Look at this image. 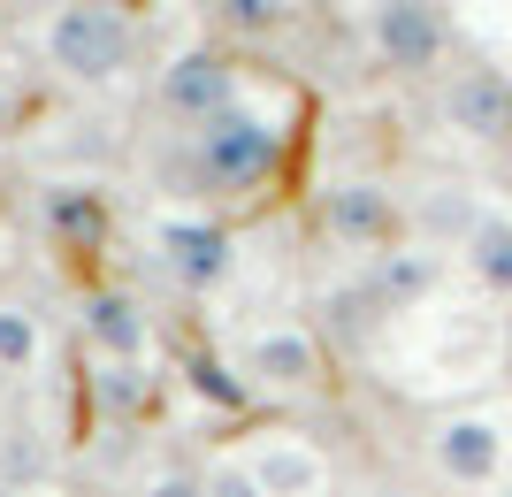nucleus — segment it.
<instances>
[{
  "instance_id": "4",
  "label": "nucleus",
  "mask_w": 512,
  "mask_h": 497,
  "mask_svg": "<svg viewBox=\"0 0 512 497\" xmlns=\"http://www.w3.org/2000/svg\"><path fill=\"white\" fill-rule=\"evenodd\" d=\"M299 230L329 260H375L390 245H406L398 169H321L299 199Z\"/></svg>"
},
{
  "instance_id": "16",
  "label": "nucleus",
  "mask_w": 512,
  "mask_h": 497,
  "mask_svg": "<svg viewBox=\"0 0 512 497\" xmlns=\"http://www.w3.org/2000/svg\"><path fill=\"white\" fill-rule=\"evenodd\" d=\"M85 390L107 429H146L169 398V360H85Z\"/></svg>"
},
{
  "instance_id": "21",
  "label": "nucleus",
  "mask_w": 512,
  "mask_h": 497,
  "mask_svg": "<svg viewBox=\"0 0 512 497\" xmlns=\"http://www.w3.org/2000/svg\"><path fill=\"white\" fill-rule=\"evenodd\" d=\"M360 497H421V490H406V482H367Z\"/></svg>"
},
{
  "instance_id": "14",
  "label": "nucleus",
  "mask_w": 512,
  "mask_h": 497,
  "mask_svg": "<svg viewBox=\"0 0 512 497\" xmlns=\"http://www.w3.org/2000/svg\"><path fill=\"white\" fill-rule=\"evenodd\" d=\"M352 268H360V283H367V299H375V314H383V329L428 314V306L451 291V260L428 253V245H413V238L390 245V253H375V260H352Z\"/></svg>"
},
{
  "instance_id": "25",
  "label": "nucleus",
  "mask_w": 512,
  "mask_h": 497,
  "mask_svg": "<svg viewBox=\"0 0 512 497\" xmlns=\"http://www.w3.org/2000/svg\"><path fill=\"white\" fill-rule=\"evenodd\" d=\"M505 222H512V199H505Z\"/></svg>"
},
{
  "instance_id": "24",
  "label": "nucleus",
  "mask_w": 512,
  "mask_h": 497,
  "mask_svg": "<svg viewBox=\"0 0 512 497\" xmlns=\"http://www.w3.org/2000/svg\"><path fill=\"white\" fill-rule=\"evenodd\" d=\"M490 497H512V482H505V490H490Z\"/></svg>"
},
{
  "instance_id": "5",
  "label": "nucleus",
  "mask_w": 512,
  "mask_h": 497,
  "mask_svg": "<svg viewBox=\"0 0 512 497\" xmlns=\"http://www.w3.org/2000/svg\"><path fill=\"white\" fill-rule=\"evenodd\" d=\"M260 69H268L260 54H245V46H230V39L192 31L184 46H169V54L153 62L146 130H199V123H214V115H230L237 100L253 92Z\"/></svg>"
},
{
  "instance_id": "18",
  "label": "nucleus",
  "mask_w": 512,
  "mask_h": 497,
  "mask_svg": "<svg viewBox=\"0 0 512 497\" xmlns=\"http://www.w3.org/2000/svg\"><path fill=\"white\" fill-rule=\"evenodd\" d=\"M459 276H467L482 299L512 306V222H505V207H490V215H482V230H474L467 253H459Z\"/></svg>"
},
{
  "instance_id": "20",
  "label": "nucleus",
  "mask_w": 512,
  "mask_h": 497,
  "mask_svg": "<svg viewBox=\"0 0 512 497\" xmlns=\"http://www.w3.org/2000/svg\"><path fill=\"white\" fill-rule=\"evenodd\" d=\"M31 123H39L31 92H23V85H0V146H23V138H31Z\"/></svg>"
},
{
  "instance_id": "6",
  "label": "nucleus",
  "mask_w": 512,
  "mask_h": 497,
  "mask_svg": "<svg viewBox=\"0 0 512 497\" xmlns=\"http://www.w3.org/2000/svg\"><path fill=\"white\" fill-rule=\"evenodd\" d=\"M421 467L436 490L490 497L512 482V398H467V406H436L421 421Z\"/></svg>"
},
{
  "instance_id": "17",
  "label": "nucleus",
  "mask_w": 512,
  "mask_h": 497,
  "mask_svg": "<svg viewBox=\"0 0 512 497\" xmlns=\"http://www.w3.org/2000/svg\"><path fill=\"white\" fill-rule=\"evenodd\" d=\"M46 306L23 299V291H0V383H23V375H39L46 360Z\"/></svg>"
},
{
  "instance_id": "13",
  "label": "nucleus",
  "mask_w": 512,
  "mask_h": 497,
  "mask_svg": "<svg viewBox=\"0 0 512 497\" xmlns=\"http://www.w3.org/2000/svg\"><path fill=\"white\" fill-rule=\"evenodd\" d=\"M398 192H406V238L428 245V253H444V260L467 253V238L482 230V215H490V199L474 192V176L436 169V161H428V169H406Z\"/></svg>"
},
{
  "instance_id": "22",
  "label": "nucleus",
  "mask_w": 512,
  "mask_h": 497,
  "mask_svg": "<svg viewBox=\"0 0 512 497\" xmlns=\"http://www.w3.org/2000/svg\"><path fill=\"white\" fill-rule=\"evenodd\" d=\"M115 8H130V16H153V0H115Z\"/></svg>"
},
{
  "instance_id": "8",
  "label": "nucleus",
  "mask_w": 512,
  "mask_h": 497,
  "mask_svg": "<svg viewBox=\"0 0 512 497\" xmlns=\"http://www.w3.org/2000/svg\"><path fill=\"white\" fill-rule=\"evenodd\" d=\"M31 238L62 260L77 283L107 276V253H115V192L85 169H54L31 184Z\"/></svg>"
},
{
  "instance_id": "23",
  "label": "nucleus",
  "mask_w": 512,
  "mask_h": 497,
  "mask_svg": "<svg viewBox=\"0 0 512 497\" xmlns=\"http://www.w3.org/2000/svg\"><path fill=\"white\" fill-rule=\"evenodd\" d=\"M0 8H23V0H0ZM31 8H39V0H31Z\"/></svg>"
},
{
  "instance_id": "11",
  "label": "nucleus",
  "mask_w": 512,
  "mask_h": 497,
  "mask_svg": "<svg viewBox=\"0 0 512 497\" xmlns=\"http://www.w3.org/2000/svg\"><path fill=\"white\" fill-rule=\"evenodd\" d=\"M230 452L260 482V497H337V452L306 436L299 421H260V429L230 436Z\"/></svg>"
},
{
  "instance_id": "7",
  "label": "nucleus",
  "mask_w": 512,
  "mask_h": 497,
  "mask_svg": "<svg viewBox=\"0 0 512 497\" xmlns=\"http://www.w3.org/2000/svg\"><path fill=\"white\" fill-rule=\"evenodd\" d=\"M230 368L253 390V406H306L337 383V345L306 314H268L230 337Z\"/></svg>"
},
{
  "instance_id": "19",
  "label": "nucleus",
  "mask_w": 512,
  "mask_h": 497,
  "mask_svg": "<svg viewBox=\"0 0 512 497\" xmlns=\"http://www.w3.org/2000/svg\"><path fill=\"white\" fill-rule=\"evenodd\" d=\"M199 497H260V482L237 467V452L222 444V452H207L199 459Z\"/></svg>"
},
{
  "instance_id": "3",
  "label": "nucleus",
  "mask_w": 512,
  "mask_h": 497,
  "mask_svg": "<svg viewBox=\"0 0 512 497\" xmlns=\"http://www.w3.org/2000/svg\"><path fill=\"white\" fill-rule=\"evenodd\" d=\"M352 54H360V69L406 92H436L467 62L451 0H352Z\"/></svg>"
},
{
  "instance_id": "1",
  "label": "nucleus",
  "mask_w": 512,
  "mask_h": 497,
  "mask_svg": "<svg viewBox=\"0 0 512 497\" xmlns=\"http://www.w3.org/2000/svg\"><path fill=\"white\" fill-rule=\"evenodd\" d=\"M314 130H321V92L299 69L268 62L230 115H214L199 130H146L138 169H146L153 199L207 207V215L253 230L268 215H299L306 184L321 176Z\"/></svg>"
},
{
  "instance_id": "12",
  "label": "nucleus",
  "mask_w": 512,
  "mask_h": 497,
  "mask_svg": "<svg viewBox=\"0 0 512 497\" xmlns=\"http://www.w3.org/2000/svg\"><path fill=\"white\" fill-rule=\"evenodd\" d=\"M77 352L85 360H161V314L123 276L77 283Z\"/></svg>"
},
{
  "instance_id": "15",
  "label": "nucleus",
  "mask_w": 512,
  "mask_h": 497,
  "mask_svg": "<svg viewBox=\"0 0 512 497\" xmlns=\"http://www.w3.org/2000/svg\"><path fill=\"white\" fill-rule=\"evenodd\" d=\"M199 8V31L207 39H230V46H245V54H276V46H291L299 31H314V0H192Z\"/></svg>"
},
{
  "instance_id": "9",
  "label": "nucleus",
  "mask_w": 512,
  "mask_h": 497,
  "mask_svg": "<svg viewBox=\"0 0 512 497\" xmlns=\"http://www.w3.org/2000/svg\"><path fill=\"white\" fill-rule=\"evenodd\" d=\"M237 238L245 230L207 215V207H169V199L146 207V260L192 299H207V291H222L237 276Z\"/></svg>"
},
{
  "instance_id": "10",
  "label": "nucleus",
  "mask_w": 512,
  "mask_h": 497,
  "mask_svg": "<svg viewBox=\"0 0 512 497\" xmlns=\"http://www.w3.org/2000/svg\"><path fill=\"white\" fill-rule=\"evenodd\" d=\"M421 100H428V123L444 130V138H459L467 153L512 169V69L467 54V62L451 69L436 92H421Z\"/></svg>"
},
{
  "instance_id": "2",
  "label": "nucleus",
  "mask_w": 512,
  "mask_h": 497,
  "mask_svg": "<svg viewBox=\"0 0 512 497\" xmlns=\"http://www.w3.org/2000/svg\"><path fill=\"white\" fill-rule=\"evenodd\" d=\"M31 54L54 85L115 100V92L153 85V16H130L115 0H39L31 8Z\"/></svg>"
}]
</instances>
